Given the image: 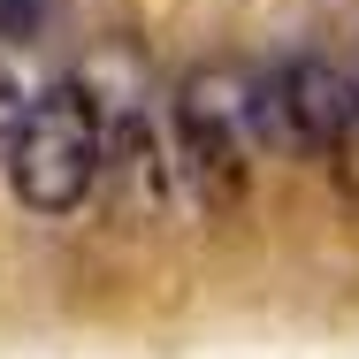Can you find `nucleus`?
I'll list each match as a JSON object with an SVG mask.
<instances>
[{"instance_id":"obj_1","label":"nucleus","mask_w":359,"mask_h":359,"mask_svg":"<svg viewBox=\"0 0 359 359\" xmlns=\"http://www.w3.org/2000/svg\"><path fill=\"white\" fill-rule=\"evenodd\" d=\"M8 184H15V199L23 207H39V215H69L76 199L92 191V176H100V107H92V92L84 84H54V92H39L23 115H15V138H8Z\"/></svg>"},{"instance_id":"obj_2","label":"nucleus","mask_w":359,"mask_h":359,"mask_svg":"<svg viewBox=\"0 0 359 359\" xmlns=\"http://www.w3.org/2000/svg\"><path fill=\"white\" fill-rule=\"evenodd\" d=\"M329 176H337V191H344V199L359 207V123H352V138L329 153Z\"/></svg>"},{"instance_id":"obj_3","label":"nucleus","mask_w":359,"mask_h":359,"mask_svg":"<svg viewBox=\"0 0 359 359\" xmlns=\"http://www.w3.org/2000/svg\"><path fill=\"white\" fill-rule=\"evenodd\" d=\"M15 115H23V100H15V84L0 76V153H8V138H15Z\"/></svg>"}]
</instances>
